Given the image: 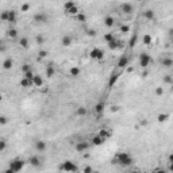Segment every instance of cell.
Masks as SVG:
<instances>
[{"label":"cell","instance_id":"1","mask_svg":"<svg viewBox=\"0 0 173 173\" xmlns=\"http://www.w3.org/2000/svg\"><path fill=\"white\" fill-rule=\"evenodd\" d=\"M112 164H118L120 167H130L134 164V158L133 155L126 153V151H118L112 158Z\"/></svg>","mask_w":173,"mask_h":173},{"label":"cell","instance_id":"2","mask_svg":"<svg viewBox=\"0 0 173 173\" xmlns=\"http://www.w3.org/2000/svg\"><path fill=\"white\" fill-rule=\"evenodd\" d=\"M26 165V161L22 160V158H14V160L10 161V167L7 169V172L10 173H18L20 172Z\"/></svg>","mask_w":173,"mask_h":173},{"label":"cell","instance_id":"3","mask_svg":"<svg viewBox=\"0 0 173 173\" xmlns=\"http://www.w3.org/2000/svg\"><path fill=\"white\" fill-rule=\"evenodd\" d=\"M58 169H60V171H62V172H77V171H79L77 165L74 164L73 161H70V160H66V161L61 162Z\"/></svg>","mask_w":173,"mask_h":173},{"label":"cell","instance_id":"4","mask_svg":"<svg viewBox=\"0 0 173 173\" xmlns=\"http://www.w3.org/2000/svg\"><path fill=\"white\" fill-rule=\"evenodd\" d=\"M89 58L93 61H101L104 58V50L100 49V47H93V49L89 50Z\"/></svg>","mask_w":173,"mask_h":173},{"label":"cell","instance_id":"5","mask_svg":"<svg viewBox=\"0 0 173 173\" xmlns=\"http://www.w3.org/2000/svg\"><path fill=\"white\" fill-rule=\"evenodd\" d=\"M33 20L35 25H46L47 22H49V15H47L46 12H37L34 14L33 16Z\"/></svg>","mask_w":173,"mask_h":173},{"label":"cell","instance_id":"6","mask_svg":"<svg viewBox=\"0 0 173 173\" xmlns=\"http://www.w3.org/2000/svg\"><path fill=\"white\" fill-rule=\"evenodd\" d=\"M92 146L89 141H79L76 145H74V149H76L77 153H85L87 150H89V147Z\"/></svg>","mask_w":173,"mask_h":173},{"label":"cell","instance_id":"7","mask_svg":"<svg viewBox=\"0 0 173 173\" xmlns=\"http://www.w3.org/2000/svg\"><path fill=\"white\" fill-rule=\"evenodd\" d=\"M138 61H140V66H141V68H149V66H150V64L153 62L151 57L149 56L147 53H141Z\"/></svg>","mask_w":173,"mask_h":173},{"label":"cell","instance_id":"8","mask_svg":"<svg viewBox=\"0 0 173 173\" xmlns=\"http://www.w3.org/2000/svg\"><path fill=\"white\" fill-rule=\"evenodd\" d=\"M134 6L131 4V3H122L119 6V11L122 14H124V15H133L134 14Z\"/></svg>","mask_w":173,"mask_h":173},{"label":"cell","instance_id":"9","mask_svg":"<svg viewBox=\"0 0 173 173\" xmlns=\"http://www.w3.org/2000/svg\"><path fill=\"white\" fill-rule=\"evenodd\" d=\"M123 47H124L123 41H119L118 38H114L112 41L108 42V49L110 50H119V49H123Z\"/></svg>","mask_w":173,"mask_h":173},{"label":"cell","instance_id":"10","mask_svg":"<svg viewBox=\"0 0 173 173\" xmlns=\"http://www.w3.org/2000/svg\"><path fill=\"white\" fill-rule=\"evenodd\" d=\"M34 149H35L38 153H43V151H46V149H47L46 141H43V140H37L35 142H34Z\"/></svg>","mask_w":173,"mask_h":173},{"label":"cell","instance_id":"11","mask_svg":"<svg viewBox=\"0 0 173 173\" xmlns=\"http://www.w3.org/2000/svg\"><path fill=\"white\" fill-rule=\"evenodd\" d=\"M16 22H18V12H16L15 10H8V19H7V23L14 26Z\"/></svg>","mask_w":173,"mask_h":173},{"label":"cell","instance_id":"12","mask_svg":"<svg viewBox=\"0 0 173 173\" xmlns=\"http://www.w3.org/2000/svg\"><path fill=\"white\" fill-rule=\"evenodd\" d=\"M29 162L31 167H34V168H39L41 165H42V160H41V157H38L37 154H34V155H31V157L29 158Z\"/></svg>","mask_w":173,"mask_h":173},{"label":"cell","instance_id":"13","mask_svg":"<svg viewBox=\"0 0 173 173\" xmlns=\"http://www.w3.org/2000/svg\"><path fill=\"white\" fill-rule=\"evenodd\" d=\"M89 142H91V145H92V146H101V145L106 142V140H103V138H101L99 134H95L93 137L91 138Z\"/></svg>","mask_w":173,"mask_h":173},{"label":"cell","instance_id":"14","mask_svg":"<svg viewBox=\"0 0 173 173\" xmlns=\"http://www.w3.org/2000/svg\"><path fill=\"white\" fill-rule=\"evenodd\" d=\"M97 134H99L103 140L107 141V140H110V138L112 137V130H111V128H100V130L97 131Z\"/></svg>","mask_w":173,"mask_h":173},{"label":"cell","instance_id":"15","mask_svg":"<svg viewBox=\"0 0 173 173\" xmlns=\"http://www.w3.org/2000/svg\"><path fill=\"white\" fill-rule=\"evenodd\" d=\"M128 62H130V60H128L127 56H122L119 60H118V64H116V68L118 69H124V68H127Z\"/></svg>","mask_w":173,"mask_h":173},{"label":"cell","instance_id":"16","mask_svg":"<svg viewBox=\"0 0 173 173\" xmlns=\"http://www.w3.org/2000/svg\"><path fill=\"white\" fill-rule=\"evenodd\" d=\"M43 77L42 76H39V74H35L34 73V76H33V87H37V88H41V87H43Z\"/></svg>","mask_w":173,"mask_h":173},{"label":"cell","instance_id":"17","mask_svg":"<svg viewBox=\"0 0 173 173\" xmlns=\"http://www.w3.org/2000/svg\"><path fill=\"white\" fill-rule=\"evenodd\" d=\"M2 68L4 70H11L14 68V60L11 58V57H7V58L2 62Z\"/></svg>","mask_w":173,"mask_h":173},{"label":"cell","instance_id":"18","mask_svg":"<svg viewBox=\"0 0 173 173\" xmlns=\"http://www.w3.org/2000/svg\"><path fill=\"white\" fill-rule=\"evenodd\" d=\"M119 77H120V72H114L112 74H111L110 80H108V87L112 88L115 84H116V81L119 80Z\"/></svg>","mask_w":173,"mask_h":173},{"label":"cell","instance_id":"19","mask_svg":"<svg viewBox=\"0 0 173 173\" xmlns=\"http://www.w3.org/2000/svg\"><path fill=\"white\" fill-rule=\"evenodd\" d=\"M6 34H7V37H8L10 39H16V38H18V37H19L18 30H16L14 26H11V27H10V29L7 30V33H6Z\"/></svg>","mask_w":173,"mask_h":173},{"label":"cell","instance_id":"20","mask_svg":"<svg viewBox=\"0 0 173 173\" xmlns=\"http://www.w3.org/2000/svg\"><path fill=\"white\" fill-rule=\"evenodd\" d=\"M144 18L146 19V20H154L155 19V12H154V10H151V8H147V10H145L144 11Z\"/></svg>","mask_w":173,"mask_h":173},{"label":"cell","instance_id":"21","mask_svg":"<svg viewBox=\"0 0 173 173\" xmlns=\"http://www.w3.org/2000/svg\"><path fill=\"white\" fill-rule=\"evenodd\" d=\"M46 77L47 79H52V77L56 74V68H54L53 64H47V66H46Z\"/></svg>","mask_w":173,"mask_h":173},{"label":"cell","instance_id":"22","mask_svg":"<svg viewBox=\"0 0 173 173\" xmlns=\"http://www.w3.org/2000/svg\"><path fill=\"white\" fill-rule=\"evenodd\" d=\"M161 65L164 68H167V69H171L173 66V60L171 57H164V58H161Z\"/></svg>","mask_w":173,"mask_h":173},{"label":"cell","instance_id":"23","mask_svg":"<svg viewBox=\"0 0 173 173\" xmlns=\"http://www.w3.org/2000/svg\"><path fill=\"white\" fill-rule=\"evenodd\" d=\"M79 12H80V7L76 4V6H73L72 8H69V10H68V11H66L65 14H66L68 16H72V18H74V16H76Z\"/></svg>","mask_w":173,"mask_h":173},{"label":"cell","instance_id":"24","mask_svg":"<svg viewBox=\"0 0 173 173\" xmlns=\"http://www.w3.org/2000/svg\"><path fill=\"white\" fill-rule=\"evenodd\" d=\"M61 43H62V46L69 47V46L73 43V38H72L70 35H64V37H62V39H61Z\"/></svg>","mask_w":173,"mask_h":173},{"label":"cell","instance_id":"25","mask_svg":"<svg viewBox=\"0 0 173 173\" xmlns=\"http://www.w3.org/2000/svg\"><path fill=\"white\" fill-rule=\"evenodd\" d=\"M19 46L22 47V49H29L30 47V41L27 37H22V38H19Z\"/></svg>","mask_w":173,"mask_h":173},{"label":"cell","instance_id":"26","mask_svg":"<svg viewBox=\"0 0 173 173\" xmlns=\"http://www.w3.org/2000/svg\"><path fill=\"white\" fill-rule=\"evenodd\" d=\"M20 87L22 88H31L33 87V80H29V79H26V77H22V80H20Z\"/></svg>","mask_w":173,"mask_h":173},{"label":"cell","instance_id":"27","mask_svg":"<svg viewBox=\"0 0 173 173\" xmlns=\"http://www.w3.org/2000/svg\"><path fill=\"white\" fill-rule=\"evenodd\" d=\"M142 43L146 46H150L151 43H153V37H151V34H145V35L142 37Z\"/></svg>","mask_w":173,"mask_h":173},{"label":"cell","instance_id":"28","mask_svg":"<svg viewBox=\"0 0 173 173\" xmlns=\"http://www.w3.org/2000/svg\"><path fill=\"white\" fill-rule=\"evenodd\" d=\"M69 74H70L72 77H79L80 74H81V69H80L79 66H72V68L69 69Z\"/></svg>","mask_w":173,"mask_h":173},{"label":"cell","instance_id":"29","mask_svg":"<svg viewBox=\"0 0 173 173\" xmlns=\"http://www.w3.org/2000/svg\"><path fill=\"white\" fill-rule=\"evenodd\" d=\"M114 25H115V19H114V16L107 15L106 18H104V26H106V27H112Z\"/></svg>","mask_w":173,"mask_h":173},{"label":"cell","instance_id":"30","mask_svg":"<svg viewBox=\"0 0 173 173\" xmlns=\"http://www.w3.org/2000/svg\"><path fill=\"white\" fill-rule=\"evenodd\" d=\"M74 20H76V22H79V23H85V22H87V16L80 11L76 16H74Z\"/></svg>","mask_w":173,"mask_h":173},{"label":"cell","instance_id":"31","mask_svg":"<svg viewBox=\"0 0 173 173\" xmlns=\"http://www.w3.org/2000/svg\"><path fill=\"white\" fill-rule=\"evenodd\" d=\"M87 114H88V110L85 107L80 106L79 108H76V115H77V116H85Z\"/></svg>","mask_w":173,"mask_h":173},{"label":"cell","instance_id":"32","mask_svg":"<svg viewBox=\"0 0 173 173\" xmlns=\"http://www.w3.org/2000/svg\"><path fill=\"white\" fill-rule=\"evenodd\" d=\"M77 3L74 2V0H68V2H65V4H64V12H66L69 8H72L73 6H76Z\"/></svg>","mask_w":173,"mask_h":173},{"label":"cell","instance_id":"33","mask_svg":"<svg viewBox=\"0 0 173 173\" xmlns=\"http://www.w3.org/2000/svg\"><path fill=\"white\" fill-rule=\"evenodd\" d=\"M104 111V104L103 103H97L96 106H95V112H96V115H101Z\"/></svg>","mask_w":173,"mask_h":173},{"label":"cell","instance_id":"34","mask_svg":"<svg viewBox=\"0 0 173 173\" xmlns=\"http://www.w3.org/2000/svg\"><path fill=\"white\" fill-rule=\"evenodd\" d=\"M131 31V27L128 26V25H120L119 26V33L122 34H128Z\"/></svg>","mask_w":173,"mask_h":173},{"label":"cell","instance_id":"35","mask_svg":"<svg viewBox=\"0 0 173 173\" xmlns=\"http://www.w3.org/2000/svg\"><path fill=\"white\" fill-rule=\"evenodd\" d=\"M7 19H8V10H3L0 12V22L7 23Z\"/></svg>","mask_w":173,"mask_h":173},{"label":"cell","instance_id":"36","mask_svg":"<svg viewBox=\"0 0 173 173\" xmlns=\"http://www.w3.org/2000/svg\"><path fill=\"white\" fill-rule=\"evenodd\" d=\"M137 39H138V35H137V33H134L133 35H131V38H130V42H128L130 47H134L135 45H137Z\"/></svg>","mask_w":173,"mask_h":173},{"label":"cell","instance_id":"37","mask_svg":"<svg viewBox=\"0 0 173 173\" xmlns=\"http://www.w3.org/2000/svg\"><path fill=\"white\" fill-rule=\"evenodd\" d=\"M162 81H164V84H168V85H172L173 84V77L171 76V74H165L164 79H162Z\"/></svg>","mask_w":173,"mask_h":173},{"label":"cell","instance_id":"38","mask_svg":"<svg viewBox=\"0 0 173 173\" xmlns=\"http://www.w3.org/2000/svg\"><path fill=\"white\" fill-rule=\"evenodd\" d=\"M30 8H31L30 3H23V4L20 6V11H22V12H29Z\"/></svg>","mask_w":173,"mask_h":173},{"label":"cell","instance_id":"39","mask_svg":"<svg viewBox=\"0 0 173 173\" xmlns=\"http://www.w3.org/2000/svg\"><path fill=\"white\" fill-rule=\"evenodd\" d=\"M168 118H169V115L168 114H160L157 116V120L160 122V123H162V122H167L168 120Z\"/></svg>","mask_w":173,"mask_h":173},{"label":"cell","instance_id":"40","mask_svg":"<svg viewBox=\"0 0 173 173\" xmlns=\"http://www.w3.org/2000/svg\"><path fill=\"white\" fill-rule=\"evenodd\" d=\"M10 119L6 116V115H0V126H6V124H8Z\"/></svg>","mask_w":173,"mask_h":173},{"label":"cell","instance_id":"41","mask_svg":"<svg viewBox=\"0 0 173 173\" xmlns=\"http://www.w3.org/2000/svg\"><path fill=\"white\" fill-rule=\"evenodd\" d=\"M35 42H37V45L42 46L43 43H45V37H43V35H37V38H35Z\"/></svg>","mask_w":173,"mask_h":173},{"label":"cell","instance_id":"42","mask_svg":"<svg viewBox=\"0 0 173 173\" xmlns=\"http://www.w3.org/2000/svg\"><path fill=\"white\" fill-rule=\"evenodd\" d=\"M7 52V43L6 41L0 39V53H6Z\"/></svg>","mask_w":173,"mask_h":173},{"label":"cell","instance_id":"43","mask_svg":"<svg viewBox=\"0 0 173 173\" xmlns=\"http://www.w3.org/2000/svg\"><path fill=\"white\" fill-rule=\"evenodd\" d=\"M20 70H22V73H26V72H29V70H31V66H30V64L26 62L20 66Z\"/></svg>","mask_w":173,"mask_h":173},{"label":"cell","instance_id":"44","mask_svg":"<svg viewBox=\"0 0 173 173\" xmlns=\"http://www.w3.org/2000/svg\"><path fill=\"white\" fill-rule=\"evenodd\" d=\"M114 38H115V35H114L112 33H108V34H106V35H104V41H106L107 43L110 42V41H112Z\"/></svg>","mask_w":173,"mask_h":173},{"label":"cell","instance_id":"45","mask_svg":"<svg viewBox=\"0 0 173 173\" xmlns=\"http://www.w3.org/2000/svg\"><path fill=\"white\" fill-rule=\"evenodd\" d=\"M7 149V141L6 140H0V151H4Z\"/></svg>","mask_w":173,"mask_h":173},{"label":"cell","instance_id":"46","mask_svg":"<svg viewBox=\"0 0 173 173\" xmlns=\"http://www.w3.org/2000/svg\"><path fill=\"white\" fill-rule=\"evenodd\" d=\"M33 76H34L33 69L29 70V72H26V73H23V77H26V79H29V80H33Z\"/></svg>","mask_w":173,"mask_h":173},{"label":"cell","instance_id":"47","mask_svg":"<svg viewBox=\"0 0 173 173\" xmlns=\"http://www.w3.org/2000/svg\"><path fill=\"white\" fill-rule=\"evenodd\" d=\"M155 95H157V96H162V95H164V88H162V87H157V88H155Z\"/></svg>","mask_w":173,"mask_h":173},{"label":"cell","instance_id":"48","mask_svg":"<svg viewBox=\"0 0 173 173\" xmlns=\"http://www.w3.org/2000/svg\"><path fill=\"white\" fill-rule=\"evenodd\" d=\"M38 56H39V58H45V57L47 56V52H46V50H39Z\"/></svg>","mask_w":173,"mask_h":173},{"label":"cell","instance_id":"49","mask_svg":"<svg viewBox=\"0 0 173 173\" xmlns=\"http://www.w3.org/2000/svg\"><path fill=\"white\" fill-rule=\"evenodd\" d=\"M83 172H85V173H91V172H93V169L91 168V167H85L83 169Z\"/></svg>","mask_w":173,"mask_h":173},{"label":"cell","instance_id":"50","mask_svg":"<svg viewBox=\"0 0 173 173\" xmlns=\"http://www.w3.org/2000/svg\"><path fill=\"white\" fill-rule=\"evenodd\" d=\"M87 34H88V35H91V37H93L95 31H93V30H87Z\"/></svg>","mask_w":173,"mask_h":173},{"label":"cell","instance_id":"51","mask_svg":"<svg viewBox=\"0 0 173 173\" xmlns=\"http://www.w3.org/2000/svg\"><path fill=\"white\" fill-rule=\"evenodd\" d=\"M0 101H3V95L0 93Z\"/></svg>","mask_w":173,"mask_h":173}]
</instances>
